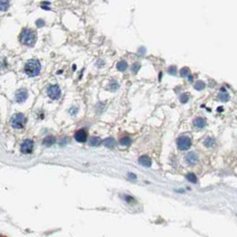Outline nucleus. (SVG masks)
<instances>
[{
	"mask_svg": "<svg viewBox=\"0 0 237 237\" xmlns=\"http://www.w3.org/2000/svg\"><path fill=\"white\" fill-rule=\"evenodd\" d=\"M21 43L27 47H33L37 41V34L30 29H24L20 34Z\"/></svg>",
	"mask_w": 237,
	"mask_h": 237,
	"instance_id": "obj_1",
	"label": "nucleus"
},
{
	"mask_svg": "<svg viewBox=\"0 0 237 237\" xmlns=\"http://www.w3.org/2000/svg\"><path fill=\"white\" fill-rule=\"evenodd\" d=\"M41 70L40 62L36 59H31L28 61L24 66V72L29 77H35L37 76Z\"/></svg>",
	"mask_w": 237,
	"mask_h": 237,
	"instance_id": "obj_2",
	"label": "nucleus"
},
{
	"mask_svg": "<svg viewBox=\"0 0 237 237\" xmlns=\"http://www.w3.org/2000/svg\"><path fill=\"white\" fill-rule=\"evenodd\" d=\"M26 123V118L22 113H16L11 118V125L12 128L16 129H21L24 127Z\"/></svg>",
	"mask_w": 237,
	"mask_h": 237,
	"instance_id": "obj_3",
	"label": "nucleus"
},
{
	"mask_svg": "<svg viewBox=\"0 0 237 237\" xmlns=\"http://www.w3.org/2000/svg\"><path fill=\"white\" fill-rule=\"evenodd\" d=\"M177 144L179 150L181 151H186L188 150L192 144V141L188 136H180L177 140Z\"/></svg>",
	"mask_w": 237,
	"mask_h": 237,
	"instance_id": "obj_4",
	"label": "nucleus"
},
{
	"mask_svg": "<svg viewBox=\"0 0 237 237\" xmlns=\"http://www.w3.org/2000/svg\"><path fill=\"white\" fill-rule=\"evenodd\" d=\"M48 95L51 99H54V100L59 99L60 95H61V89H60L59 86H57V85L50 86L48 89Z\"/></svg>",
	"mask_w": 237,
	"mask_h": 237,
	"instance_id": "obj_5",
	"label": "nucleus"
},
{
	"mask_svg": "<svg viewBox=\"0 0 237 237\" xmlns=\"http://www.w3.org/2000/svg\"><path fill=\"white\" fill-rule=\"evenodd\" d=\"M33 146H34V143L30 139H27L25 140L23 143H22V146H21V151L23 153V154H30L33 150Z\"/></svg>",
	"mask_w": 237,
	"mask_h": 237,
	"instance_id": "obj_6",
	"label": "nucleus"
},
{
	"mask_svg": "<svg viewBox=\"0 0 237 237\" xmlns=\"http://www.w3.org/2000/svg\"><path fill=\"white\" fill-rule=\"evenodd\" d=\"M28 98V92L24 89H19L15 94V101L17 103H23Z\"/></svg>",
	"mask_w": 237,
	"mask_h": 237,
	"instance_id": "obj_7",
	"label": "nucleus"
},
{
	"mask_svg": "<svg viewBox=\"0 0 237 237\" xmlns=\"http://www.w3.org/2000/svg\"><path fill=\"white\" fill-rule=\"evenodd\" d=\"M75 139L76 141L80 143H84L87 141V132L84 130V129H80L78 130L76 133H75Z\"/></svg>",
	"mask_w": 237,
	"mask_h": 237,
	"instance_id": "obj_8",
	"label": "nucleus"
},
{
	"mask_svg": "<svg viewBox=\"0 0 237 237\" xmlns=\"http://www.w3.org/2000/svg\"><path fill=\"white\" fill-rule=\"evenodd\" d=\"M186 162L189 165H195L198 162V155L195 153L192 152V153H189L186 155Z\"/></svg>",
	"mask_w": 237,
	"mask_h": 237,
	"instance_id": "obj_9",
	"label": "nucleus"
},
{
	"mask_svg": "<svg viewBox=\"0 0 237 237\" xmlns=\"http://www.w3.org/2000/svg\"><path fill=\"white\" fill-rule=\"evenodd\" d=\"M193 125L198 129H203L206 126V121L202 117H197L193 119Z\"/></svg>",
	"mask_w": 237,
	"mask_h": 237,
	"instance_id": "obj_10",
	"label": "nucleus"
},
{
	"mask_svg": "<svg viewBox=\"0 0 237 237\" xmlns=\"http://www.w3.org/2000/svg\"><path fill=\"white\" fill-rule=\"evenodd\" d=\"M139 163H140L142 166L149 168V167L152 165V161H151V159H150L148 156L143 155V156L139 158Z\"/></svg>",
	"mask_w": 237,
	"mask_h": 237,
	"instance_id": "obj_11",
	"label": "nucleus"
},
{
	"mask_svg": "<svg viewBox=\"0 0 237 237\" xmlns=\"http://www.w3.org/2000/svg\"><path fill=\"white\" fill-rule=\"evenodd\" d=\"M55 143V137L53 136H47V137L44 139L43 144H45L46 146H51V145H53Z\"/></svg>",
	"mask_w": 237,
	"mask_h": 237,
	"instance_id": "obj_12",
	"label": "nucleus"
},
{
	"mask_svg": "<svg viewBox=\"0 0 237 237\" xmlns=\"http://www.w3.org/2000/svg\"><path fill=\"white\" fill-rule=\"evenodd\" d=\"M90 144L94 147H97L99 146L101 143H102V139L98 136H93L91 139H90Z\"/></svg>",
	"mask_w": 237,
	"mask_h": 237,
	"instance_id": "obj_13",
	"label": "nucleus"
},
{
	"mask_svg": "<svg viewBox=\"0 0 237 237\" xmlns=\"http://www.w3.org/2000/svg\"><path fill=\"white\" fill-rule=\"evenodd\" d=\"M10 6V3L9 0H0V8L1 11H6Z\"/></svg>",
	"mask_w": 237,
	"mask_h": 237,
	"instance_id": "obj_14",
	"label": "nucleus"
},
{
	"mask_svg": "<svg viewBox=\"0 0 237 237\" xmlns=\"http://www.w3.org/2000/svg\"><path fill=\"white\" fill-rule=\"evenodd\" d=\"M104 145L108 148H112L115 146V140L112 137H109L104 140Z\"/></svg>",
	"mask_w": 237,
	"mask_h": 237,
	"instance_id": "obj_15",
	"label": "nucleus"
},
{
	"mask_svg": "<svg viewBox=\"0 0 237 237\" xmlns=\"http://www.w3.org/2000/svg\"><path fill=\"white\" fill-rule=\"evenodd\" d=\"M127 68H128V64H127L126 61H120L117 63V69L118 71H126Z\"/></svg>",
	"mask_w": 237,
	"mask_h": 237,
	"instance_id": "obj_16",
	"label": "nucleus"
},
{
	"mask_svg": "<svg viewBox=\"0 0 237 237\" xmlns=\"http://www.w3.org/2000/svg\"><path fill=\"white\" fill-rule=\"evenodd\" d=\"M204 145L206 146V147H212L214 146V144H215V140H214L213 138H211V137H207L205 140H204Z\"/></svg>",
	"mask_w": 237,
	"mask_h": 237,
	"instance_id": "obj_17",
	"label": "nucleus"
},
{
	"mask_svg": "<svg viewBox=\"0 0 237 237\" xmlns=\"http://www.w3.org/2000/svg\"><path fill=\"white\" fill-rule=\"evenodd\" d=\"M120 144H121V145H124V146H129V145H130L131 144V139L129 137L125 136V137H123V138L120 139Z\"/></svg>",
	"mask_w": 237,
	"mask_h": 237,
	"instance_id": "obj_18",
	"label": "nucleus"
},
{
	"mask_svg": "<svg viewBox=\"0 0 237 237\" xmlns=\"http://www.w3.org/2000/svg\"><path fill=\"white\" fill-rule=\"evenodd\" d=\"M186 179L191 182V183H193V184H195L196 182H197V178H196V176L193 174V173H189V174H187L186 175Z\"/></svg>",
	"mask_w": 237,
	"mask_h": 237,
	"instance_id": "obj_19",
	"label": "nucleus"
},
{
	"mask_svg": "<svg viewBox=\"0 0 237 237\" xmlns=\"http://www.w3.org/2000/svg\"><path fill=\"white\" fill-rule=\"evenodd\" d=\"M204 87H205V83L203 81L199 80L194 84V88L196 90H202V89H204Z\"/></svg>",
	"mask_w": 237,
	"mask_h": 237,
	"instance_id": "obj_20",
	"label": "nucleus"
},
{
	"mask_svg": "<svg viewBox=\"0 0 237 237\" xmlns=\"http://www.w3.org/2000/svg\"><path fill=\"white\" fill-rule=\"evenodd\" d=\"M228 99H229V95H228V94H227L226 92H225V91H224V93H222V94L219 95V100L222 101V102H227Z\"/></svg>",
	"mask_w": 237,
	"mask_h": 237,
	"instance_id": "obj_21",
	"label": "nucleus"
},
{
	"mask_svg": "<svg viewBox=\"0 0 237 237\" xmlns=\"http://www.w3.org/2000/svg\"><path fill=\"white\" fill-rule=\"evenodd\" d=\"M180 74H181L183 77H189V75H190L189 69H188V68H186V67H185V68L181 69V71H180Z\"/></svg>",
	"mask_w": 237,
	"mask_h": 237,
	"instance_id": "obj_22",
	"label": "nucleus"
},
{
	"mask_svg": "<svg viewBox=\"0 0 237 237\" xmlns=\"http://www.w3.org/2000/svg\"><path fill=\"white\" fill-rule=\"evenodd\" d=\"M188 99H189V97H188V95H187V94H183V95H181V96H180V102H181L182 104H186V103L188 101Z\"/></svg>",
	"mask_w": 237,
	"mask_h": 237,
	"instance_id": "obj_23",
	"label": "nucleus"
},
{
	"mask_svg": "<svg viewBox=\"0 0 237 237\" xmlns=\"http://www.w3.org/2000/svg\"><path fill=\"white\" fill-rule=\"evenodd\" d=\"M168 72L169 74H171V75H176V74H177V69H176L175 66H171V67H169V69L168 70Z\"/></svg>",
	"mask_w": 237,
	"mask_h": 237,
	"instance_id": "obj_24",
	"label": "nucleus"
},
{
	"mask_svg": "<svg viewBox=\"0 0 237 237\" xmlns=\"http://www.w3.org/2000/svg\"><path fill=\"white\" fill-rule=\"evenodd\" d=\"M139 68H140V65L138 63H135L132 66V71H134V72H137V71L139 70Z\"/></svg>",
	"mask_w": 237,
	"mask_h": 237,
	"instance_id": "obj_25",
	"label": "nucleus"
},
{
	"mask_svg": "<svg viewBox=\"0 0 237 237\" xmlns=\"http://www.w3.org/2000/svg\"><path fill=\"white\" fill-rule=\"evenodd\" d=\"M36 24L37 25V27H41V26L44 25V22H43L42 20H37V23H36Z\"/></svg>",
	"mask_w": 237,
	"mask_h": 237,
	"instance_id": "obj_26",
	"label": "nucleus"
},
{
	"mask_svg": "<svg viewBox=\"0 0 237 237\" xmlns=\"http://www.w3.org/2000/svg\"><path fill=\"white\" fill-rule=\"evenodd\" d=\"M128 176H129V178H131V179H133V180H135V179L136 178V176H135L134 174H132V173H129V174Z\"/></svg>",
	"mask_w": 237,
	"mask_h": 237,
	"instance_id": "obj_27",
	"label": "nucleus"
},
{
	"mask_svg": "<svg viewBox=\"0 0 237 237\" xmlns=\"http://www.w3.org/2000/svg\"><path fill=\"white\" fill-rule=\"evenodd\" d=\"M218 111H223V108H222V107H218Z\"/></svg>",
	"mask_w": 237,
	"mask_h": 237,
	"instance_id": "obj_28",
	"label": "nucleus"
}]
</instances>
